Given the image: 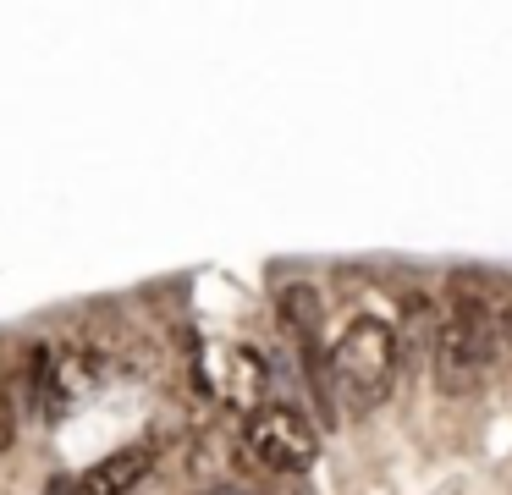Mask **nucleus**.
<instances>
[{
    "instance_id": "nucleus-1",
    "label": "nucleus",
    "mask_w": 512,
    "mask_h": 495,
    "mask_svg": "<svg viewBox=\"0 0 512 495\" xmlns=\"http://www.w3.org/2000/svg\"><path fill=\"white\" fill-rule=\"evenodd\" d=\"M512 358V297L479 275H452L435 303L430 369L446 396H468Z\"/></svg>"
},
{
    "instance_id": "nucleus-2",
    "label": "nucleus",
    "mask_w": 512,
    "mask_h": 495,
    "mask_svg": "<svg viewBox=\"0 0 512 495\" xmlns=\"http://www.w3.org/2000/svg\"><path fill=\"white\" fill-rule=\"evenodd\" d=\"M402 374V347L391 319L380 314H353L325 347V385L347 413H375Z\"/></svg>"
},
{
    "instance_id": "nucleus-3",
    "label": "nucleus",
    "mask_w": 512,
    "mask_h": 495,
    "mask_svg": "<svg viewBox=\"0 0 512 495\" xmlns=\"http://www.w3.org/2000/svg\"><path fill=\"white\" fill-rule=\"evenodd\" d=\"M237 451L254 473H303L320 451V435L292 402H259L243 413Z\"/></svg>"
},
{
    "instance_id": "nucleus-4",
    "label": "nucleus",
    "mask_w": 512,
    "mask_h": 495,
    "mask_svg": "<svg viewBox=\"0 0 512 495\" xmlns=\"http://www.w3.org/2000/svg\"><path fill=\"white\" fill-rule=\"evenodd\" d=\"M94 385H100V358H94L89 347L45 341V347H34V358H28V391H34V407L45 418L72 413L83 396H94Z\"/></svg>"
},
{
    "instance_id": "nucleus-5",
    "label": "nucleus",
    "mask_w": 512,
    "mask_h": 495,
    "mask_svg": "<svg viewBox=\"0 0 512 495\" xmlns=\"http://www.w3.org/2000/svg\"><path fill=\"white\" fill-rule=\"evenodd\" d=\"M155 462H160V440H155V435H149V440H133V446L100 457L94 468L72 473V490H78V495H133L138 484L155 473Z\"/></svg>"
},
{
    "instance_id": "nucleus-6",
    "label": "nucleus",
    "mask_w": 512,
    "mask_h": 495,
    "mask_svg": "<svg viewBox=\"0 0 512 495\" xmlns=\"http://www.w3.org/2000/svg\"><path fill=\"white\" fill-rule=\"evenodd\" d=\"M12 440H17V407H12V391L0 385V451L12 446Z\"/></svg>"
},
{
    "instance_id": "nucleus-7",
    "label": "nucleus",
    "mask_w": 512,
    "mask_h": 495,
    "mask_svg": "<svg viewBox=\"0 0 512 495\" xmlns=\"http://www.w3.org/2000/svg\"><path fill=\"white\" fill-rule=\"evenodd\" d=\"M50 495H78V490H72V479H56V484H50Z\"/></svg>"
},
{
    "instance_id": "nucleus-8",
    "label": "nucleus",
    "mask_w": 512,
    "mask_h": 495,
    "mask_svg": "<svg viewBox=\"0 0 512 495\" xmlns=\"http://www.w3.org/2000/svg\"><path fill=\"white\" fill-rule=\"evenodd\" d=\"M199 495H243L237 484H215V490H199Z\"/></svg>"
}]
</instances>
